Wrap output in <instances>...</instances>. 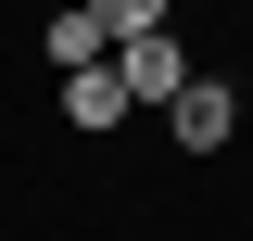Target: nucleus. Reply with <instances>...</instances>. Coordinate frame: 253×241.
Wrapping results in <instances>:
<instances>
[{"mask_svg": "<svg viewBox=\"0 0 253 241\" xmlns=\"http://www.w3.org/2000/svg\"><path fill=\"white\" fill-rule=\"evenodd\" d=\"M114 76H126V102L177 115V89H190V51H177V13H165V0H126V51H114Z\"/></svg>", "mask_w": 253, "mask_h": 241, "instance_id": "f257e3e1", "label": "nucleus"}, {"mask_svg": "<svg viewBox=\"0 0 253 241\" xmlns=\"http://www.w3.org/2000/svg\"><path fill=\"white\" fill-rule=\"evenodd\" d=\"M126 115H139V102H126V76H114V63L63 76V127H89V140H101V127H126Z\"/></svg>", "mask_w": 253, "mask_h": 241, "instance_id": "20e7f679", "label": "nucleus"}, {"mask_svg": "<svg viewBox=\"0 0 253 241\" xmlns=\"http://www.w3.org/2000/svg\"><path fill=\"white\" fill-rule=\"evenodd\" d=\"M165 140H177V152H228V140H241V89H228V76H190L177 115H165Z\"/></svg>", "mask_w": 253, "mask_h": 241, "instance_id": "7ed1b4c3", "label": "nucleus"}, {"mask_svg": "<svg viewBox=\"0 0 253 241\" xmlns=\"http://www.w3.org/2000/svg\"><path fill=\"white\" fill-rule=\"evenodd\" d=\"M38 51H51L63 76L114 63V51H126V0H76V13H51V38H38Z\"/></svg>", "mask_w": 253, "mask_h": 241, "instance_id": "f03ea898", "label": "nucleus"}]
</instances>
